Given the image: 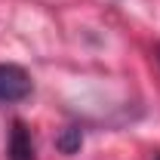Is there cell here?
Here are the masks:
<instances>
[{"label": "cell", "instance_id": "cell-1", "mask_svg": "<svg viewBox=\"0 0 160 160\" xmlns=\"http://www.w3.org/2000/svg\"><path fill=\"white\" fill-rule=\"evenodd\" d=\"M31 89H34L31 74H28L22 65H12V62H3V65H0V105L25 102L31 96Z\"/></svg>", "mask_w": 160, "mask_h": 160}, {"label": "cell", "instance_id": "cell-2", "mask_svg": "<svg viewBox=\"0 0 160 160\" xmlns=\"http://www.w3.org/2000/svg\"><path fill=\"white\" fill-rule=\"evenodd\" d=\"M6 157L9 160H34V139H31V129L25 126V120H16L12 129H9Z\"/></svg>", "mask_w": 160, "mask_h": 160}, {"label": "cell", "instance_id": "cell-3", "mask_svg": "<svg viewBox=\"0 0 160 160\" xmlns=\"http://www.w3.org/2000/svg\"><path fill=\"white\" fill-rule=\"evenodd\" d=\"M80 145H83V129H80V126H68V129H62L59 139H56V148H59L62 154H77Z\"/></svg>", "mask_w": 160, "mask_h": 160}, {"label": "cell", "instance_id": "cell-4", "mask_svg": "<svg viewBox=\"0 0 160 160\" xmlns=\"http://www.w3.org/2000/svg\"><path fill=\"white\" fill-rule=\"evenodd\" d=\"M157 59H160V46H157Z\"/></svg>", "mask_w": 160, "mask_h": 160}, {"label": "cell", "instance_id": "cell-5", "mask_svg": "<svg viewBox=\"0 0 160 160\" xmlns=\"http://www.w3.org/2000/svg\"><path fill=\"white\" fill-rule=\"evenodd\" d=\"M154 160H160V154H157V157H154Z\"/></svg>", "mask_w": 160, "mask_h": 160}]
</instances>
